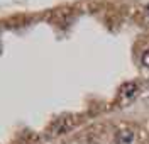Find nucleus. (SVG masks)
Returning <instances> with one entry per match:
<instances>
[{
    "instance_id": "nucleus-1",
    "label": "nucleus",
    "mask_w": 149,
    "mask_h": 144,
    "mask_svg": "<svg viewBox=\"0 0 149 144\" xmlns=\"http://www.w3.org/2000/svg\"><path fill=\"white\" fill-rule=\"evenodd\" d=\"M136 90H137V83H134V81H127V83H124V85L120 86L122 95H125V97L134 95V93H136Z\"/></svg>"
},
{
    "instance_id": "nucleus-2",
    "label": "nucleus",
    "mask_w": 149,
    "mask_h": 144,
    "mask_svg": "<svg viewBox=\"0 0 149 144\" xmlns=\"http://www.w3.org/2000/svg\"><path fill=\"white\" fill-rule=\"evenodd\" d=\"M132 139H134V132H130V131H120L117 134V143L119 144H129Z\"/></svg>"
},
{
    "instance_id": "nucleus-3",
    "label": "nucleus",
    "mask_w": 149,
    "mask_h": 144,
    "mask_svg": "<svg viewBox=\"0 0 149 144\" xmlns=\"http://www.w3.org/2000/svg\"><path fill=\"white\" fill-rule=\"evenodd\" d=\"M142 66H146V68H149V51H146L144 54H142Z\"/></svg>"
},
{
    "instance_id": "nucleus-4",
    "label": "nucleus",
    "mask_w": 149,
    "mask_h": 144,
    "mask_svg": "<svg viewBox=\"0 0 149 144\" xmlns=\"http://www.w3.org/2000/svg\"><path fill=\"white\" fill-rule=\"evenodd\" d=\"M146 10H148V15H149V5H148V7H146Z\"/></svg>"
}]
</instances>
